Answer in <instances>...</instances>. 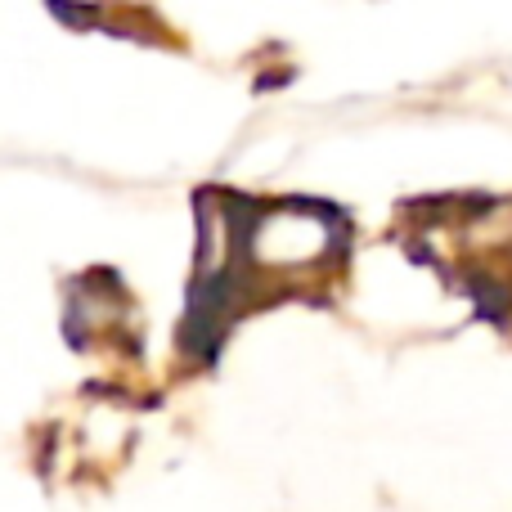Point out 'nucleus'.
<instances>
[{"label": "nucleus", "instance_id": "1", "mask_svg": "<svg viewBox=\"0 0 512 512\" xmlns=\"http://www.w3.org/2000/svg\"><path fill=\"white\" fill-rule=\"evenodd\" d=\"M346 230L333 212L310 203H283L256 212L239 234V252L256 274H315L342 252Z\"/></svg>", "mask_w": 512, "mask_h": 512}]
</instances>
